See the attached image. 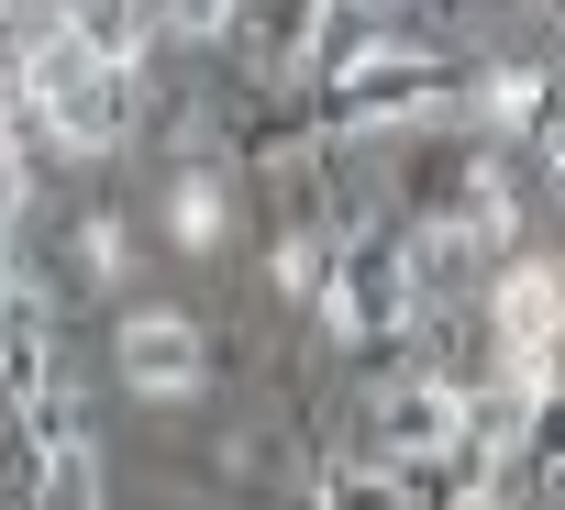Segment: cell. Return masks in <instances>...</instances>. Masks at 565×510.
<instances>
[{
    "instance_id": "obj_3",
    "label": "cell",
    "mask_w": 565,
    "mask_h": 510,
    "mask_svg": "<svg viewBox=\"0 0 565 510\" xmlns=\"http://www.w3.org/2000/svg\"><path fill=\"white\" fill-rule=\"evenodd\" d=\"M554 333H565V289H554L543 267H521V278L499 289V344H510V366H521V378H543Z\"/></svg>"
},
{
    "instance_id": "obj_4",
    "label": "cell",
    "mask_w": 565,
    "mask_h": 510,
    "mask_svg": "<svg viewBox=\"0 0 565 510\" xmlns=\"http://www.w3.org/2000/svg\"><path fill=\"white\" fill-rule=\"evenodd\" d=\"M178 244H222V189L211 178H178Z\"/></svg>"
},
{
    "instance_id": "obj_1",
    "label": "cell",
    "mask_w": 565,
    "mask_h": 510,
    "mask_svg": "<svg viewBox=\"0 0 565 510\" xmlns=\"http://www.w3.org/2000/svg\"><path fill=\"white\" fill-rule=\"evenodd\" d=\"M23 100H34V123H45V134H67V145H100V134L122 123V56H100V45L56 34V45L34 56Z\"/></svg>"
},
{
    "instance_id": "obj_2",
    "label": "cell",
    "mask_w": 565,
    "mask_h": 510,
    "mask_svg": "<svg viewBox=\"0 0 565 510\" xmlns=\"http://www.w3.org/2000/svg\"><path fill=\"white\" fill-rule=\"evenodd\" d=\"M122 378H134L145 400L200 389V333H189L178 311H134V322H122Z\"/></svg>"
}]
</instances>
